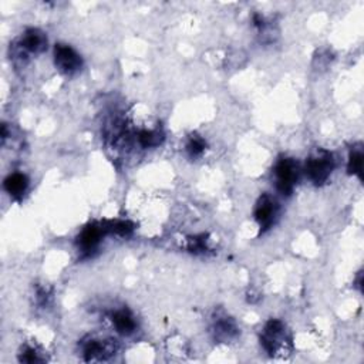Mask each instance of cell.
<instances>
[{"label":"cell","mask_w":364,"mask_h":364,"mask_svg":"<svg viewBox=\"0 0 364 364\" xmlns=\"http://www.w3.org/2000/svg\"><path fill=\"white\" fill-rule=\"evenodd\" d=\"M261 344L270 356L286 354L287 349L290 347V339L286 334V326L283 325V322L277 319H270L263 327Z\"/></svg>","instance_id":"obj_1"},{"label":"cell","mask_w":364,"mask_h":364,"mask_svg":"<svg viewBox=\"0 0 364 364\" xmlns=\"http://www.w3.org/2000/svg\"><path fill=\"white\" fill-rule=\"evenodd\" d=\"M334 170V158L330 151L318 150L306 161V175L315 185H323L329 181Z\"/></svg>","instance_id":"obj_2"},{"label":"cell","mask_w":364,"mask_h":364,"mask_svg":"<svg viewBox=\"0 0 364 364\" xmlns=\"http://www.w3.org/2000/svg\"><path fill=\"white\" fill-rule=\"evenodd\" d=\"M276 188L282 195H290L299 180V165L294 158H282L275 165Z\"/></svg>","instance_id":"obj_3"},{"label":"cell","mask_w":364,"mask_h":364,"mask_svg":"<svg viewBox=\"0 0 364 364\" xmlns=\"http://www.w3.org/2000/svg\"><path fill=\"white\" fill-rule=\"evenodd\" d=\"M117 351V346L111 339L87 337L82 343V353L86 361H106Z\"/></svg>","instance_id":"obj_4"},{"label":"cell","mask_w":364,"mask_h":364,"mask_svg":"<svg viewBox=\"0 0 364 364\" xmlns=\"http://www.w3.org/2000/svg\"><path fill=\"white\" fill-rule=\"evenodd\" d=\"M54 64L63 75L71 76L82 68L83 60L82 56L71 46L58 43L54 47Z\"/></svg>","instance_id":"obj_5"},{"label":"cell","mask_w":364,"mask_h":364,"mask_svg":"<svg viewBox=\"0 0 364 364\" xmlns=\"http://www.w3.org/2000/svg\"><path fill=\"white\" fill-rule=\"evenodd\" d=\"M47 49V37L39 29H27L19 40L16 56L25 54H40Z\"/></svg>","instance_id":"obj_6"},{"label":"cell","mask_w":364,"mask_h":364,"mask_svg":"<svg viewBox=\"0 0 364 364\" xmlns=\"http://www.w3.org/2000/svg\"><path fill=\"white\" fill-rule=\"evenodd\" d=\"M106 234H107V230L103 225L93 224V225H89L87 228H84L77 239L80 252L84 256H92L93 252H96L99 249L101 239Z\"/></svg>","instance_id":"obj_7"},{"label":"cell","mask_w":364,"mask_h":364,"mask_svg":"<svg viewBox=\"0 0 364 364\" xmlns=\"http://www.w3.org/2000/svg\"><path fill=\"white\" fill-rule=\"evenodd\" d=\"M277 216V203L276 201L269 196V195H263L261 196L259 202L256 203L255 208V220L259 224L262 231L269 230L273 224Z\"/></svg>","instance_id":"obj_8"},{"label":"cell","mask_w":364,"mask_h":364,"mask_svg":"<svg viewBox=\"0 0 364 364\" xmlns=\"http://www.w3.org/2000/svg\"><path fill=\"white\" fill-rule=\"evenodd\" d=\"M111 322L115 330L123 336H131L137 330V320L128 309H117L111 315Z\"/></svg>","instance_id":"obj_9"},{"label":"cell","mask_w":364,"mask_h":364,"mask_svg":"<svg viewBox=\"0 0 364 364\" xmlns=\"http://www.w3.org/2000/svg\"><path fill=\"white\" fill-rule=\"evenodd\" d=\"M212 333H213L215 340L227 343L238 336V326L231 318H227V316L218 318L213 322Z\"/></svg>","instance_id":"obj_10"},{"label":"cell","mask_w":364,"mask_h":364,"mask_svg":"<svg viewBox=\"0 0 364 364\" xmlns=\"http://www.w3.org/2000/svg\"><path fill=\"white\" fill-rule=\"evenodd\" d=\"M5 191L15 199H19L25 195L29 187V178L22 172H13L11 174L5 182H4Z\"/></svg>","instance_id":"obj_11"},{"label":"cell","mask_w":364,"mask_h":364,"mask_svg":"<svg viewBox=\"0 0 364 364\" xmlns=\"http://www.w3.org/2000/svg\"><path fill=\"white\" fill-rule=\"evenodd\" d=\"M363 150L358 145V147L353 149L350 151V156H349V163H347V171L353 175H357L358 178H361L363 175Z\"/></svg>","instance_id":"obj_12"},{"label":"cell","mask_w":364,"mask_h":364,"mask_svg":"<svg viewBox=\"0 0 364 364\" xmlns=\"http://www.w3.org/2000/svg\"><path fill=\"white\" fill-rule=\"evenodd\" d=\"M206 149V142L202 137L199 135H192L188 142H187V154L191 158H198L205 153Z\"/></svg>","instance_id":"obj_13"},{"label":"cell","mask_w":364,"mask_h":364,"mask_svg":"<svg viewBox=\"0 0 364 364\" xmlns=\"http://www.w3.org/2000/svg\"><path fill=\"white\" fill-rule=\"evenodd\" d=\"M19 360L22 363H42L44 361V357L42 356V353L33 347V346H26L22 353L19 354Z\"/></svg>","instance_id":"obj_14"}]
</instances>
